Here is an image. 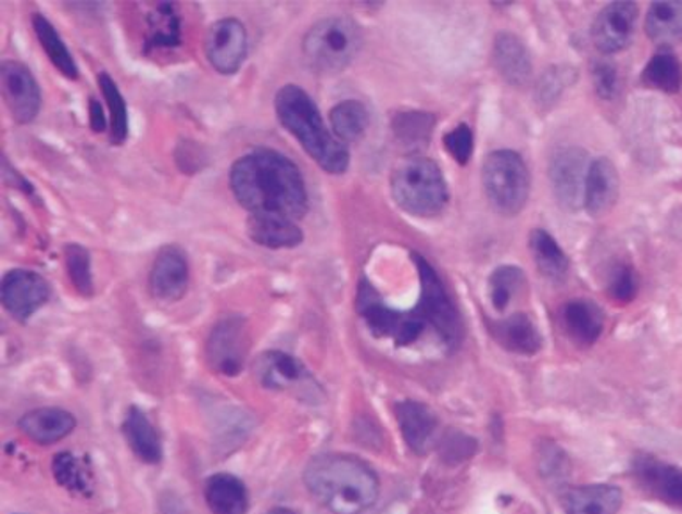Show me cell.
<instances>
[{
	"instance_id": "6da1fadb",
	"label": "cell",
	"mask_w": 682,
	"mask_h": 514,
	"mask_svg": "<svg viewBox=\"0 0 682 514\" xmlns=\"http://www.w3.org/2000/svg\"><path fill=\"white\" fill-rule=\"evenodd\" d=\"M229 186L251 216L299 221L310 209L306 181L298 164L270 148H256L237 159Z\"/></svg>"
},
{
	"instance_id": "7a4b0ae2",
	"label": "cell",
	"mask_w": 682,
	"mask_h": 514,
	"mask_svg": "<svg viewBox=\"0 0 682 514\" xmlns=\"http://www.w3.org/2000/svg\"><path fill=\"white\" fill-rule=\"evenodd\" d=\"M304 485L318 504L332 514H363L379 499V477L354 455L313 457L304 471Z\"/></svg>"
},
{
	"instance_id": "3957f363",
	"label": "cell",
	"mask_w": 682,
	"mask_h": 514,
	"mask_svg": "<svg viewBox=\"0 0 682 514\" xmlns=\"http://www.w3.org/2000/svg\"><path fill=\"white\" fill-rule=\"evenodd\" d=\"M278 120L304 152L331 175H343L351 164V153L346 145L327 128L323 113L315 100L301 86L287 84L279 89L274 100Z\"/></svg>"
},
{
	"instance_id": "277c9868",
	"label": "cell",
	"mask_w": 682,
	"mask_h": 514,
	"mask_svg": "<svg viewBox=\"0 0 682 514\" xmlns=\"http://www.w3.org/2000/svg\"><path fill=\"white\" fill-rule=\"evenodd\" d=\"M391 195L402 211L419 217L438 216L450 198L441 167L425 158L400 162L391 175Z\"/></svg>"
},
{
	"instance_id": "5b68a950",
	"label": "cell",
	"mask_w": 682,
	"mask_h": 514,
	"mask_svg": "<svg viewBox=\"0 0 682 514\" xmlns=\"http://www.w3.org/2000/svg\"><path fill=\"white\" fill-rule=\"evenodd\" d=\"M361 45L363 35L356 22L346 16H329L307 30L303 52L312 68L337 74L352 63Z\"/></svg>"
},
{
	"instance_id": "8992f818",
	"label": "cell",
	"mask_w": 682,
	"mask_h": 514,
	"mask_svg": "<svg viewBox=\"0 0 682 514\" xmlns=\"http://www.w3.org/2000/svg\"><path fill=\"white\" fill-rule=\"evenodd\" d=\"M482 184L489 203L503 216H516L530 197V172L521 155L512 150L489 153L482 166Z\"/></svg>"
},
{
	"instance_id": "52a82bcc",
	"label": "cell",
	"mask_w": 682,
	"mask_h": 514,
	"mask_svg": "<svg viewBox=\"0 0 682 514\" xmlns=\"http://www.w3.org/2000/svg\"><path fill=\"white\" fill-rule=\"evenodd\" d=\"M413 260L419 275V301L415 310L427 326L435 329L444 346L457 349L464 340V323L454 299L439 278L438 271L424 256L415 253Z\"/></svg>"
},
{
	"instance_id": "ba28073f",
	"label": "cell",
	"mask_w": 682,
	"mask_h": 514,
	"mask_svg": "<svg viewBox=\"0 0 682 514\" xmlns=\"http://www.w3.org/2000/svg\"><path fill=\"white\" fill-rule=\"evenodd\" d=\"M356 310L361 317L365 318L366 326L376 337H390L396 346H409L416 342L419 335L424 334V318L419 317L416 310L399 312L391 309L380 298L374 285L366 279H361L357 287Z\"/></svg>"
},
{
	"instance_id": "9c48e42d",
	"label": "cell",
	"mask_w": 682,
	"mask_h": 514,
	"mask_svg": "<svg viewBox=\"0 0 682 514\" xmlns=\"http://www.w3.org/2000/svg\"><path fill=\"white\" fill-rule=\"evenodd\" d=\"M251 335L248 323L240 315L220 318L210 331L206 340V362L220 376H239L245 367Z\"/></svg>"
},
{
	"instance_id": "30bf717a",
	"label": "cell",
	"mask_w": 682,
	"mask_h": 514,
	"mask_svg": "<svg viewBox=\"0 0 682 514\" xmlns=\"http://www.w3.org/2000/svg\"><path fill=\"white\" fill-rule=\"evenodd\" d=\"M0 91L5 108L20 125H29L41 111V89L38 80L24 63L4 60L0 63Z\"/></svg>"
},
{
	"instance_id": "8fae6325",
	"label": "cell",
	"mask_w": 682,
	"mask_h": 514,
	"mask_svg": "<svg viewBox=\"0 0 682 514\" xmlns=\"http://www.w3.org/2000/svg\"><path fill=\"white\" fill-rule=\"evenodd\" d=\"M205 54L209 63L220 75H233L248 58L245 25L228 16L210 25L205 36Z\"/></svg>"
},
{
	"instance_id": "7c38bea8",
	"label": "cell",
	"mask_w": 682,
	"mask_h": 514,
	"mask_svg": "<svg viewBox=\"0 0 682 514\" xmlns=\"http://www.w3.org/2000/svg\"><path fill=\"white\" fill-rule=\"evenodd\" d=\"M589 155L581 148H561L550 161V181L555 198L567 211L583 206Z\"/></svg>"
},
{
	"instance_id": "4fadbf2b",
	"label": "cell",
	"mask_w": 682,
	"mask_h": 514,
	"mask_svg": "<svg viewBox=\"0 0 682 514\" xmlns=\"http://www.w3.org/2000/svg\"><path fill=\"white\" fill-rule=\"evenodd\" d=\"M50 285L36 271H8L0 281V301L16 321L25 323L47 304Z\"/></svg>"
},
{
	"instance_id": "5bb4252c",
	"label": "cell",
	"mask_w": 682,
	"mask_h": 514,
	"mask_svg": "<svg viewBox=\"0 0 682 514\" xmlns=\"http://www.w3.org/2000/svg\"><path fill=\"white\" fill-rule=\"evenodd\" d=\"M639 22V5L634 2H614L597 13L592 24V41L603 54H617L628 49Z\"/></svg>"
},
{
	"instance_id": "9a60e30c",
	"label": "cell",
	"mask_w": 682,
	"mask_h": 514,
	"mask_svg": "<svg viewBox=\"0 0 682 514\" xmlns=\"http://www.w3.org/2000/svg\"><path fill=\"white\" fill-rule=\"evenodd\" d=\"M631 472L640 490L682 513V471L678 466L668 465L654 455L640 454L634 457Z\"/></svg>"
},
{
	"instance_id": "2e32d148",
	"label": "cell",
	"mask_w": 682,
	"mask_h": 514,
	"mask_svg": "<svg viewBox=\"0 0 682 514\" xmlns=\"http://www.w3.org/2000/svg\"><path fill=\"white\" fill-rule=\"evenodd\" d=\"M253 371L256 381L268 390L299 392L306 388H315V379L304 367V363L283 351H265L260 354L254 362Z\"/></svg>"
},
{
	"instance_id": "e0dca14e",
	"label": "cell",
	"mask_w": 682,
	"mask_h": 514,
	"mask_svg": "<svg viewBox=\"0 0 682 514\" xmlns=\"http://www.w3.org/2000/svg\"><path fill=\"white\" fill-rule=\"evenodd\" d=\"M190 269L186 251L175 245L161 248L150 271V292L153 298L173 303L180 301L189 289Z\"/></svg>"
},
{
	"instance_id": "ac0fdd59",
	"label": "cell",
	"mask_w": 682,
	"mask_h": 514,
	"mask_svg": "<svg viewBox=\"0 0 682 514\" xmlns=\"http://www.w3.org/2000/svg\"><path fill=\"white\" fill-rule=\"evenodd\" d=\"M396 421L405 443L411 451L425 455L434 447L439 421L427 404L419 401H402L396 404Z\"/></svg>"
},
{
	"instance_id": "d6986e66",
	"label": "cell",
	"mask_w": 682,
	"mask_h": 514,
	"mask_svg": "<svg viewBox=\"0 0 682 514\" xmlns=\"http://www.w3.org/2000/svg\"><path fill=\"white\" fill-rule=\"evenodd\" d=\"M619 172H617L614 162L606 158L590 162L585 184V200H583V205H585L590 216H606L619 200Z\"/></svg>"
},
{
	"instance_id": "ffe728a7",
	"label": "cell",
	"mask_w": 682,
	"mask_h": 514,
	"mask_svg": "<svg viewBox=\"0 0 682 514\" xmlns=\"http://www.w3.org/2000/svg\"><path fill=\"white\" fill-rule=\"evenodd\" d=\"M77 421L61 408H39L18 421L20 431L39 446H52L74 432Z\"/></svg>"
},
{
	"instance_id": "44dd1931",
	"label": "cell",
	"mask_w": 682,
	"mask_h": 514,
	"mask_svg": "<svg viewBox=\"0 0 682 514\" xmlns=\"http://www.w3.org/2000/svg\"><path fill=\"white\" fill-rule=\"evenodd\" d=\"M566 514H619L622 491L611 485H586L567 488L560 497Z\"/></svg>"
},
{
	"instance_id": "7402d4cb",
	"label": "cell",
	"mask_w": 682,
	"mask_h": 514,
	"mask_svg": "<svg viewBox=\"0 0 682 514\" xmlns=\"http://www.w3.org/2000/svg\"><path fill=\"white\" fill-rule=\"evenodd\" d=\"M489 331L508 353L533 356L542 348V337L527 314H514L489 323Z\"/></svg>"
},
{
	"instance_id": "603a6c76",
	"label": "cell",
	"mask_w": 682,
	"mask_h": 514,
	"mask_svg": "<svg viewBox=\"0 0 682 514\" xmlns=\"http://www.w3.org/2000/svg\"><path fill=\"white\" fill-rule=\"evenodd\" d=\"M493 58L497 72L508 84L522 88L530 83L533 75L531 55L527 45L516 35L500 33L494 40Z\"/></svg>"
},
{
	"instance_id": "cb8c5ba5",
	"label": "cell",
	"mask_w": 682,
	"mask_h": 514,
	"mask_svg": "<svg viewBox=\"0 0 682 514\" xmlns=\"http://www.w3.org/2000/svg\"><path fill=\"white\" fill-rule=\"evenodd\" d=\"M567 337L580 346H592L605 329V312L590 299H572L561 309Z\"/></svg>"
},
{
	"instance_id": "d4e9b609",
	"label": "cell",
	"mask_w": 682,
	"mask_h": 514,
	"mask_svg": "<svg viewBox=\"0 0 682 514\" xmlns=\"http://www.w3.org/2000/svg\"><path fill=\"white\" fill-rule=\"evenodd\" d=\"M248 234L254 245L267 250H290L303 245L304 234L298 221L276 216H249Z\"/></svg>"
},
{
	"instance_id": "484cf974",
	"label": "cell",
	"mask_w": 682,
	"mask_h": 514,
	"mask_svg": "<svg viewBox=\"0 0 682 514\" xmlns=\"http://www.w3.org/2000/svg\"><path fill=\"white\" fill-rule=\"evenodd\" d=\"M148 30L142 52L152 54L159 50H171L181 45V21L176 5L159 2L147 16Z\"/></svg>"
},
{
	"instance_id": "4316f807",
	"label": "cell",
	"mask_w": 682,
	"mask_h": 514,
	"mask_svg": "<svg viewBox=\"0 0 682 514\" xmlns=\"http://www.w3.org/2000/svg\"><path fill=\"white\" fill-rule=\"evenodd\" d=\"M123 435L127 438L128 446L139 460L144 461L148 465H155L162 460V443L159 432L148 418L147 413L139 408L132 406L128 410L125 422H123Z\"/></svg>"
},
{
	"instance_id": "83f0119b",
	"label": "cell",
	"mask_w": 682,
	"mask_h": 514,
	"mask_svg": "<svg viewBox=\"0 0 682 514\" xmlns=\"http://www.w3.org/2000/svg\"><path fill=\"white\" fill-rule=\"evenodd\" d=\"M205 499L212 514H245L249 510L248 490L235 475H212L206 480Z\"/></svg>"
},
{
	"instance_id": "f1b7e54d",
	"label": "cell",
	"mask_w": 682,
	"mask_h": 514,
	"mask_svg": "<svg viewBox=\"0 0 682 514\" xmlns=\"http://www.w3.org/2000/svg\"><path fill=\"white\" fill-rule=\"evenodd\" d=\"M645 33L659 47H673L682 41V0H659L648 8Z\"/></svg>"
},
{
	"instance_id": "f546056e",
	"label": "cell",
	"mask_w": 682,
	"mask_h": 514,
	"mask_svg": "<svg viewBox=\"0 0 682 514\" xmlns=\"http://www.w3.org/2000/svg\"><path fill=\"white\" fill-rule=\"evenodd\" d=\"M531 256L535 260L536 269L550 281L560 284L569 275V256L561 250L558 242L542 228L530 234Z\"/></svg>"
},
{
	"instance_id": "4dcf8cb0",
	"label": "cell",
	"mask_w": 682,
	"mask_h": 514,
	"mask_svg": "<svg viewBox=\"0 0 682 514\" xmlns=\"http://www.w3.org/2000/svg\"><path fill=\"white\" fill-rule=\"evenodd\" d=\"M33 29H35L36 38H38L41 49L49 58L50 63L70 80L78 79V66L75 63L74 55L70 52L68 47L64 43L63 38L59 35L54 24L45 15H33Z\"/></svg>"
},
{
	"instance_id": "1f68e13d",
	"label": "cell",
	"mask_w": 682,
	"mask_h": 514,
	"mask_svg": "<svg viewBox=\"0 0 682 514\" xmlns=\"http://www.w3.org/2000/svg\"><path fill=\"white\" fill-rule=\"evenodd\" d=\"M331 130L343 145L359 141L370 127V113L365 103L345 100L331 109L329 113Z\"/></svg>"
},
{
	"instance_id": "d6a6232c",
	"label": "cell",
	"mask_w": 682,
	"mask_h": 514,
	"mask_svg": "<svg viewBox=\"0 0 682 514\" xmlns=\"http://www.w3.org/2000/svg\"><path fill=\"white\" fill-rule=\"evenodd\" d=\"M98 86L102 89L103 99L109 109V139L116 147H122L128 138V109L113 77L108 72L98 74Z\"/></svg>"
},
{
	"instance_id": "836d02e7",
	"label": "cell",
	"mask_w": 682,
	"mask_h": 514,
	"mask_svg": "<svg viewBox=\"0 0 682 514\" xmlns=\"http://www.w3.org/2000/svg\"><path fill=\"white\" fill-rule=\"evenodd\" d=\"M644 83L664 93H678L682 86V66L678 58L670 52L653 55L644 70Z\"/></svg>"
},
{
	"instance_id": "e575fe53",
	"label": "cell",
	"mask_w": 682,
	"mask_h": 514,
	"mask_svg": "<svg viewBox=\"0 0 682 514\" xmlns=\"http://www.w3.org/2000/svg\"><path fill=\"white\" fill-rule=\"evenodd\" d=\"M391 127L400 142H404L407 147H419L430 141V136L435 128V118L429 113L404 111L393 116Z\"/></svg>"
},
{
	"instance_id": "d590c367",
	"label": "cell",
	"mask_w": 682,
	"mask_h": 514,
	"mask_svg": "<svg viewBox=\"0 0 682 514\" xmlns=\"http://www.w3.org/2000/svg\"><path fill=\"white\" fill-rule=\"evenodd\" d=\"M64 265H66L70 281L78 294L91 298L94 294V281L89 251L75 242L64 246Z\"/></svg>"
},
{
	"instance_id": "8d00e7d4",
	"label": "cell",
	"mask_w": 682,
	"mask_h": 514,
	"mask_svg": "<svg viewBox=\"0 0 682 514\" xmlns=\"http://www.w3.org/2000/svg\"><path fill=\"white\" fill-rule=\"evenodd\" d=\"M527 278L519 267L514 265H502L494 271L489 278V294L493 301L494 309L503 312L512 303V299L516 298L517 292L525 287Z\"/></svg>"
},
{
	"instance_id": "74e56055",
	"label": "cell",
	"mask_w": 682,
	"mask_h": 514,
	"mask_svg": "<svg viewBox=\"0 0 682 514\" xmlns=\"http://www.w3.org/2000/svg\"><path fill=\"white\" fill-rule=\"evenodd\" d=\"M52 471H54V477L59 485L72 493L89 494L91 491V475L74 454L61 452V454L55 455Z\"/></svg>"
},
{
	"instance_id": "f35d334b",
	"label": "cell",
	"mask_w": 682,
	"mask_h": 514,
	"mask_svg": "<svg viewBox=\"0 0 682 514\" xmlns=\"http://www.w3.org/2000/svg\"><path fill=\"white\" fill-rule=\"evenodd\" d=\"M639 292V281L636 275L629 265H617L614 273L609 275L608 294L617 303H631Z\"/></svg>"
},
{
	"instance_id": "ab89813d",
	"label": "cell",
	"mask_w": 682,
	"mask_h": 514,
	"mask_svg": "<svg viewBox=\"0 0 682 514\" xmlns=\"http://www.w3.org/2000/svg\"><path fill=\"white\" fill-rule=\"evenodd\" d=\"M473 133L464 123L444 136V147L449 150L450 155L460 164H466L473 155Z\"/></svg>"
},
{
	"instance_id": "60d3db41",
	"label": "cell",
	"mask_w": 682,
	"mask_h": 514,
	"mask_svg": "<svg viewBox=\"0 0 682 514\" xmlns=\"http://www.w3.org/2000/svg\"><path fill=\"white\" fill-rule=\"evenodd\" d=\"M592 79L601 99L611 100L619 93V72L615 68V64L606 63V61L595 63L592 68Z\"/></svg>"
},
{
	"instance_id": "b9f144b4",
	"label": "cell",
	"mask_w": 682,
	"mask_h": 514,
	"mask_svg": "<svg viewBox=\"0 0 682 514\" xmlns=\"http://www.w3.org/2000/svg\"><path fill=\"white\" fill-rule=\"evenodd\" d=\"M569 70L553 68L544 75L541 86H539V102L553 103L558 99V95L561 93V89L567 86V77H569Z\"/></svg>"
},
{
	"instance_id": "7bdbcfd3",
	"label": "cell",
	"mask_w": 682,
	"mask_h": 514,
	"mask_svg": "<svg viewBox=\"0 0 682 514\" xmlns=\"http://www.w3.org/2000/svg\"><path fill=\"white\" fill-rule=\"evenodd\" d=\"M444 460L457 461L468 460L473 455L477 443L469 436L460 435V432H452L444 438Z\"/></svg>"
},
{
	"instance_id": "ee69618b",
	"label": "cell",
	"mask_w": 682,
	"mask_h": 514,
	"mask_svg": "<svg viewBox=\"0 0 682 514\" xmlns=\"http://www.w3.org/2000/svg\"><path fill=\"white\" fill-rule=\"evenodd\" d=\"M89 125L93 128L94 134L108 133L109 120L102 103L98 102L97 99L89 100Z\"/></svg>"
},
{
	"instance_id": "f6af8a7d",
	"label": "cell",
	"mask_w": 682,
	"mask_h": 514,
	"mask_svg": "<svg viewBox=\"0 0 682 514\" xmlns=\"http://www.w3.org/2000/svg\"><path fill=\"white\" fill-rule=\"evenodd\" d=\"M265 514H298L295 511L288 510V507H274V510L268 511Z\"/></svg>"
}]
</instances>
